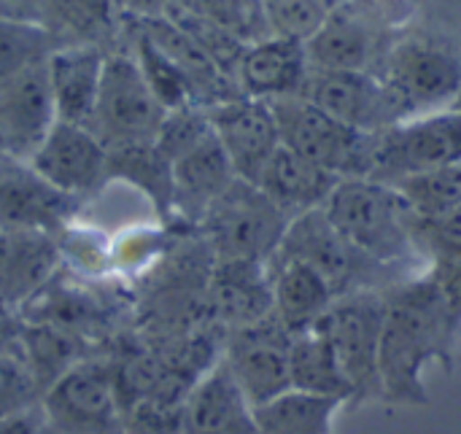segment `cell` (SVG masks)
<instances>
[{
  "label": "cell",
  "mask_w": 461,
  "mask_h": 434,
  "mask_svg": "<svg viewBox=\"0 0 461 434\" xmlns=\"http://www.w3.org/2000/svg\"><path fill=\"white\" fill-rule=\"evenodd\" d=\"M459 324L432 273L384 292V330L378 351L381 400L419 408L429 402L424 373L451 367Z\"/></svg>",
  "instance_id": "1"
},
{
  "label": "cell",
  "mask_w": 461,
  "mask_h": 434,
  "mask_svg": "<svg viewBox=\"0 0 461 434\" xmlns=\"http://www.w3.org/2000/svg\"><path fill=\"white\" fill-rule=\"evenodd\" d=\"M324 211L343 238L375 265H397L419 254L413 213L392 184L367 176L340 178Z\"/></svg>",
  "instance_id": "2"
},
{
  "label": "cell",
  "mask_w": 461,
  "mask_h": 434,
  "mask_svg": "<svg viewBox=\"0 0 461 434\" xmlns=\"http://www.w3.org/2000/svg\"><path fill=\"white\" fill-rule=\"evenodd\" d=\"M381 78L394 122L459 108L461 57L443 41L429 35H405L381 57Z\"/></svg>",
  "instance_id": "3"
},
{
  "label": "cell",
  "mask_w": 461,
  "mask_h": 434,
  "mask_svg": "<svg viewBox=\"0 0 461 434\" xmlns=\"http://www.w3.org/2000/svg\"><path fill=\"white\" fill-rule=\"evenodd\" d=\"M216 259H257L270 262L278 251L289 219L257 186L235 178L200 219Z\"/></svg>",
  "instance_id": "4"
},
{
  "label": "cell",
  "mask_w": 461,
  "mask_h": 434,
  "mask_svg": "<svg viewBox=\"0 0 461 434\" xmlns=\"http://www.w3.org/2000/svg\"><path fill=\"white\" fill-rule=\"evenodd\" d=\"M167 111L154 97L132 54H108L89 130L108 151L154 143Z\"/></svg>",
  "instance_id": "5"
},
{
  "label": "cell",
  "mask_w": 461,
  "mask_h": 434,
  "mask_svg": "<svg viewBox=\"0 0 461 434\" xmlns=\"http://www.w3.org/2000/svg\"><path fill=\"white\" fill-rule=\"evenodd\" d=\"M270 105L284 146L324 165L340 178L370 176L375 132H365L338 122L303 95H286L270 100Z\"/></svg>",
  "instance_id": "6"
},
{
  "label": "cell",
  "mask_w": 461,
  "mask_h": 434,
  "mask_svg": "<svg viewBox=\"0 0 461 434\" xmlns=\"http://www.w3.org/2000/svg\"><path fill=\"white\" fill-rule=\"evenodd\" d=\"M461 162V108L432 111L375 130L370 176L397 184L413 173Z\"/></svg>",
  "instance_id": "7"
},
{
  "label": "cell",
  "mask_w": 461,
  "mask_h": 434,
  "mask_svg": "<svg viewBox=\"0 0 461 434\" xmlns=\"http://www.w3.org/2000/svg\"><path fill=\"white\" fill-rule=\"evenodd\" d=\"M313 327L330 340L346 378L354 386V402L373 397L381 400L378 351L384 330V292L357 289L340 294Z\"/></svg>",
  "instance_id": "8"
},
{
  "label": "cell",
  "mask_w": 461,
  "mask_h": 434,
  "mask_svg": "<svg viewBox=\"0 0 461 434\" xmlns=\"http://www.w3.org/2000/svg\"><path fill=\"white\" fill-rule=\"evenodd\" d=\"M43 413L59 434H105L119 421V375L103 362H73L49 384Z\"/></svg>",
  "instance_id": "9"
},
{
  "label": "cell",
  "mask_w": 461,
  "mask_h": 434,
  "mask_svg": "<svg viewBox=\"0 0 461 434\" xmlns=\"http://www.w3.org/2000/svg\"><path fill=\"white\" fill-rule=\"evenodd\" d=\"M273 257H292L311 265L330 281L338 297L357 289H367V270L381 267L343 238V232L330 222L324 208L292 219Z\"/></svg>",
  "instance_id": "10"
},
{
  "label": "cell",
  "mask_w": 461,
  "mask_h": 434,
  "mask_svg": "<svg viewBox=\"0 0 461 434\" xmlns=\"http://www.w3.org/2000/svg\"><path fill=\"white\" fill-rule=\"evenodd\" d=\"M205 111L235 176L257 184L281 146V132L270 100L235 95L208 105Z\"/></svg>",
  "instance_id": "11"
},
{
  "label": "cell",
  "mask_w": 461,
  "mask_h": 434,
  "mask_svg": "<svg viewBox=\"0 0 461 434\" xmlns=\"http://www.w3.org/2000/svg\"><path fill=\"white\" fill-rule=\"evenodd\" d=\"M289 346L292 332H286L273 313L257 324L238 327L224 348V362L251 405H265L273 397L292 389L289 378Z\"/></svg>",
  "instance_id": "12"
},
{
  "label": "cell",
  "mask_w": 461,
  "mask_h": 434,
  "mask_svg": "<svg viewBox=\"0 0 461 434\" xmlns=\"http://www.w3.org/2000/svg\"><path fill=\"white\" fill-rule=\"evenodd\" d=\"M27 167L59 194H89L108 178V149L89 127L57 119Z\"/></svg>",
  "instance_id": "13"
},
{
  "label": "cell",
  "mask_w": 461,
  "mask_h": 434,
  "mask_svg": "<svg viewBox=\"0 0 461 434\" xmlns=\"http://www.w3.org/2000/svg\"><path fill=\"white\" fill-rule=\"evenodd\" d=\"M375 0H340L305 38L311 68L373 70L381 46V16Z\"/></svg>",
  "instance_id": "14"
},
{
  "label": "cell",
  "mask_w": 461,
  "mask_h": 434,
  "mask_svg": "<svg viewBox=\"0 0 461 434\" xmlns=\"http://www.w3.org/2000/svg\"><path fill=\"white\" fill-rule=\"evenodd\" d=\"M54 124L57 108L41 59L0 86V149L27 165Z\"/></svg>",
  "instance_id": "15"
},
{
  "label": "cell",
  "mask_w": 461,
  "mask_h": 434,
  "mask_svg": "<svg viewBox=\"0 0 461 434\" xmlns=\"http://www.w3.org/2000/svg\"><path fill=\"white\" fill-rule=\"evenodd\" d=\"M338 122L375 132L394 124L386 89L375 70H321L311 68L297 92Z\"/></svg>",
  "instance_id": "16"
},
{
  "label": "cell",
  "mask_w": 461,
  "mask_h": 434,
  "mask_svg": "<svg viewBox=\"0 0 461 434\" xmlns=\"http://www.w3.org/2000/svg\"><path fill=\"white\" fill-rule=\"evenodd\" d=\"M167 159L173 167V211L197 224L211 203L238 178L211 124Z\"/></svg>",
  "instance_id": "17"
},
{
  "label": "cell",
  "mask_w": 461,
  "mask_h": 434,
  "mask_svg": "<svg viewBox=\"0 0 461 434\" xmlns=\"http://www.w3.org/2000/svg\"><path fill=\"white\" fill-rule=\"evenodd\" d=\"M62 251L49 230L0 224V300L24 308L59 267Z\"/></svg>",
  "instance_id": "18"
},
{
  "label": "cell",
  "mask_w": 461,
  "mask_h": 434,
  "mask_svg": "<svg viewBox=\"0 0 461 434\" xmlns=\"http://www.w3.org/2000/svg\"><path fill=\"white\" fill-rule=\"evenodd\" d=\"M184 434H259L254 405L230 373L213 362L184 397Z\"/></svg>",
  "instance_id": "19"
},
{
  "label": "cell",
  "mask_w": 461,
  "mask_h": 434,
  "mask_svg": "<svg viewBox=\"0 0 461 434\" xmlns=\"http://www.w3.org/2000/svg\"><path fill=\"white\" fill-rule=\"evenodd\" d=\"M311 70L308 49L303 38L273 32L251 46H246L235 84L240 95L259 100H278L286 95H297Z\"/></svg>",
  "instance_id": "20"
},
{
  "label": "cell",
  "mask_w": 461,
  "mask_h": 434,
  "mask_svg": "<svg viewBox=\"0 0 461 434\" xmlns=\"http://www.w3.org/2000/svg\"><path fill=\"white\" fill-rule=\"evenodd\" d=\"M338 184V173L292 151L284 143L278 146V151L273 154V159L257 181V186L281 208V213L289 222L308 211L324 208Z\"/></svg>",
  "instance_id": "21"
},
{
  "label": "cell",
  "mask_w": 461,
  "mask_h": 434,
  "mask_svg": "<svg viewBox=\"0 0 461 434\" xmlns=\"http://www.w3.org/2000/svg\"><path fill=\"white\" fill-rule=\"evenodd\" d=\"M105 57L108 54L95 46H62L49 51L46 73L59 122L89 127L100 95Z\"/></svg>",
  "instance_id": "22"
},
{
  "label": "cell",
  "mask_w": 461,
  "mask_h": 434,
  "mask_svg": "<svg viewBox=\"0 0 461 434\" xmlns=\"http://www.w3.org/2000/svg\"><path fill=\"white\" fill-rule=\"evenodd\" d=\"M273 319L292 335L311 330L335 303V289L311 265L292 257H270Z\"/></svg>",
  "instance_id": "23"
},
{
  "label": "cell",
  "mask_w": 461,
  "mask_h": 434,
  "mask_svg": "<svg viewBox=\"0 0 461 434\" xmlns=\"http://www.w3.org/2000/svg\"><path fill=\"white\" fill-rule=\"evenodd\" d=\"M211 303L232 330L257 324L273 313V281L267 262L216 259L211 276Z\"/></svg>",
  "instance_id": "24"
},
{
  "label": "cell",
  "mask_w": 461,
  "mask_h": 434,
  "mask_svg": "<svg viewBox=\"0 0 461 434\" xmlns=\"http://www.w3.org/2000/svg\"><path fill=\"white\" fill-rule=\"evenodd\" d=\"M119 5L113 0H43L38 27L54 49L95 46L105 49L119 30Z\"/></svg>",
  "instance_id": "25"
},
{
  "label": "cell",
  "mask_w": 461,
  "mask_h": 434,
  "mask_svg": "<svg viewBox=\"0 0 461 434\" xmlns=\"http://www.w3.org/2000/svg\"><path fill=\"white\" fill-rule=\"evenodd\" d=\"M289 378H292V389L319 397H332L340 402H354V386L346 378L330 340L316 327L292 335Z\"/></svg>",
  "instance_id": "26"
},
{
  "label": "cell",
  "mask_w": 461,
  "mask_h": 434,
  "mask_svg": "<svg viewBox=\"0 0 461 434\" xmlns=\"http://www.w3.org/2000/svg\"><path fill=\"white\" fill-rule=\"evenodd\" d=\"M346 402L332 397L286 389L265 405L254 408L259 434H332L335 413Z\"/></svg>",
  "instance_id": "27"
},
{
  "label": "cell",
  "mask_w": 461,
  "mask_h": 434,
  "mask_svg": "<svg viewBox=\"0 0 461 434\" xmlns=\"http://www.w3.org/2000/svg\"><path fill=\"white\" fill-rule=\"evenodd\" d=\"M111 176L143 189L159 211H173V167L157 140L108 151V178Z\"/></svg>",
  "instance_id": "28"
},
{
  "label": "cell",
  "mask_w": 461,
  "mask_h": 434,
  "mask_svg": "<svg viewBox=\"0 0 461 434\" xmlns=\"http://www.w3.org/2000/svg\"><path fill=\"white\" fill-rule=\"evenodd\" d=\"M65 200L68 194H59L30 170V178L5 181L0 186V224L51 230L62 216Z\"/></svg>",
  "instance_id": "29"
},
{
  "label": "cell",
  "mask_w": 461,
  "mask_h": 434,
  "mask_svg": "<svg viewBox=\"0 0 461 434\" xmlns=\"http://www.w3.org/2000/svg\"><path fill=\"white\" fill-rule=\"evenodd\" d=\"M402 203L419 222L440 219L461 205V162L413 173L394 184Z\"/></svg>",
  "instance_id": "30"
},
{
  "label": "cell",
  "mask_w": 461,
  "mask_h": 434,
  "mask_svg": "<svg viewBox=\"0 0 461 434\" xmlns=\"http://www.w3.org/2000/svg\"><path fill=\"white\" fill-rule=\"evenodd\" d=\"M146 84L151 86L154 97L162 103V108L178 111V108H189L197 105L192 84L186 81V76L181 73V68L167 57V51L138 24L135 30V51H132Z\"/></svg>",
  "instance_id": "31"
},
{
  "label": "cell",
  "mask_w": 461,
  "mask_h": 434,
  "mask_svg": "<svg viewBox=\"0 0 461 434\" xmlns=\"http://www.w3.org/2000/svg\"><path fill=\"white\" fill-rule=\"evenodd\" d=\"M189 11L200 14L238 43L251 46L273 35V24L265 8V0H178Z\"/></svg>",
  "instance_id": "32"
},
{
  "label": "cell",
  "mask_w": 461,
  "mask_h": 434,
  "mask_svg": "<svg viewBox=\"0 0 461 434\" xmlns=\"http://www.w3.org/2000/svg\"><path fill=\"white\" fill-rule=\"evenodd\" d=\"M51 49L54 46L41 27L0 22V86L19 76L24 68L46 59Z\"/></svg>",
  "instance_id": "33"
},
{
  "label": "cell",
  "mask_w": 461,
  "mask_h": 434,
  "mask_svg": "<svg viewBox=\"0 0 461 434\" xmlns=\"http://www.w3.org/2000/svg\"><path fill=\"white\" fill-rule=\"evenodd\" d=\"M38 386L24 357L0 354V421L38 405Z\"/></svg>",
  "instance_id": "34"
},
{
  "label": "cell",
  "mask_w": 461,
  "mask_h": 434,
  "mask_svg": "<svg viewBox=\"0 0 461 434\" xmlns=\"http://www.w3.org/2000/svg\"><path fill=\"white\" fill-rule=\"evenodd\" d=\"M413 243L416 251H424L429 257V262L461 257V205L440 219H413Z\"/></svg>",
  "instance_id": "35"
},
{
  "label": "cell",
  "mask_w": 461,
  "mask_h": 434,
  "mask_svg": "<svg viewBox=\"0 0 461 434\" xmlns=\"http://www.w3.org/2000/svg\"><path fill=\"white\" fill-rule=\"evenodd\" d=\"M432 278L438 281L456 324L461 327V257H454V259H440V262H432L429 267Z\"/></svg>",
  "instance_id": "36"
},
{
  "label": "cell",
  "mask_w": 461,
  "mask_h": 434,
  "mask_svg": "<svg viewBox=\"0 0 461 434\" xmlns=\"http://www.w3.org/2000/svg\"><path fill=\"white\" fill-rule=\"evenodd\" d=\"M0 434H59V432L51 427V421L46 419L43 408L32 405V408L22 411V413H16V416L3 419V421H0Z\"/></svg>",
  "instance_id": "37"
},
{
  "label": "cell",
  "mask_w": 461,
  "mask_h": 434,
  "mask_svg": "<svg viewBox=\"0 0 461 434\" xmlns=\"http://www.w3.org/2000/svg\"><path fill=\"white\" fill-rule=\"evenodd\" d=\"M0 354L22 357V327L14 316V308L0 300Z\"/></svg>",
  "instance_id": "38"
},
{
  "label": "cell",
  "mask_w": 461,
  "mask_h": 434,
  "mask_svg": "<svg viewBox=\"0 0 461 434\" xmlns=\"http://www.w3.org/2000/svg\"><path fill=\"white\" fill-rule=\"evenodd\" d=\"M43 0H0V22L14 24H35L41 22Z\"/></svg>",
  "instance_id": "39"
},
{
  "label": "cell",
  "mask_w": 461,
  "mask_h": 434,
  "mask_svg": "<svg viewBox=\"0 0 461 434\" xmlns=\"http://www.w3.org/2000/svg\"><path fill=\"white\" fill-rule=\"evenodd\" d=\"M113 3H116V5H119V11L124 14V0H113Z\"/></svg>",
  "instance_id": "40"
}]
</instances>
